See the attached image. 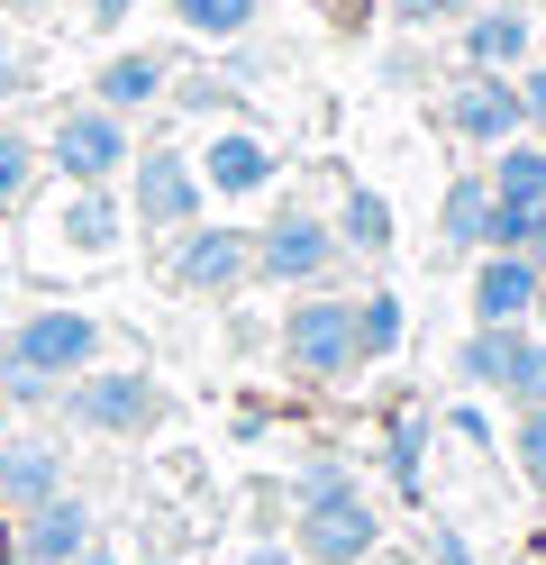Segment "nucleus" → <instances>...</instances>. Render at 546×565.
<instances>
[{"mask_svg":"<svg viewBox=\"0 0 546 565\" xmlns=\"http://www.w3.org/2000/svg\"><path fill=\"white\" fill-rule=\"evenodd\" d=\"M437 119H447L464 147H510V137H528V110H520V83L510 74H464L447 100H437Z\"/></svg>","mask_w":546,"mask_h":565,"instance_id":"10","label":"nucleus"},{"mask_svg":"<svg viewBox=\"0 0 546 565\" xmlns=\"http://www.w3.org/2000/svg\"><path fill=\"white\" fill-rule=\"evenodd\" d=\"M274 347H282V374L291 383H346L355 374V310L328 301V292H301L282 310Z\"/></svg>","mask_w":546,"mask_h":565,"instance_id":"3","label":"nucleus"},{"mask_svg":"<svg viewBox=\"0 0 546 565\" xmlns=\"http://www.w3.org/2000/svg\"><path fill=\"white\" fill-rule=\"evenodd\" d=\"M456 28H464L456 38L464 74H520V64L537 55V19L520 10V0H483V10H464Z\"/></svg>","mask_w":546,"mask_h":565,"instance_id":"11","label":"nucleus"},{"mask_svg":"<svg viewBox=\"0 0 546 565\" xmlns=\"http://www.w3.org/2000/svg\"><path fill=\"white\" fill-rule=\"evenodd\" d=\"M192 173H201V192H218V201H255L274 183V147L255 128H218L210 147L192 156Z\"/></svg>","mask_w":546,"mask_h":565,"instance_id":"12","label":"nucleus"},{"mask_svg":"<svg viewBox=\"0 0 546 565\" xmlns=\"http://www.w3.org/2000/svg\"><path fill=\"white\" fill-rule=\"evenodd\" d=\"M119 228H128V201H119V183H73V201L55 210L64 256H83V265H100L109 246H119Z\"/></svg>","mask_w":546,"mask_h":565,"instance_id":"16","label":"nucleus"},{"mask_svg":"<svg viewBox=\"0 0 546 565\" xmlns=\"http://www.w3.org/2000/svg\"><path fill=\"white\" fill-rule=\"evenodd\" d=\"M528 347H537V329H483L473 320L464 329V347H456V383L464 393H520V365H528Z\"/></svg>","mask_w":546,"mask_h":565,"instance_id":"13","label":"nucleus"},{"mask_svg":"<svg viewBox=\"0 0 546 565\" xmlns=\"http://www.w3.org/2000/svg\"><path fill=\"white\" fill-rule=\"evenodd\" d=\"M464 10H483V0H392L400 28H447V19H464Z\"/></svg>","mask_w":546,"mask_h":565,"instance_id":"27","label":"nucleus"},{"mask_svg":"<svg viewBox=\"0 0 546 565\" xmlns=\"http://www.w3.org/2000/svg\"><path fill=\"white\" fill-rule=\"evenodd\" d=\"M128 10H137V0H83V19H92V28H128Z\"/></svg>","mask_w":546,"mask_h":565,"instance_id":"35","label":"nucleus"},{"mask_svg":"<svg viewBox=\"0 0 546 565\" xmlns=\"http://www.w3.org/2000/svg\"><path fill=\"white\" fill-rule=\"evenodd\" d=\"M246 274H255V237H246V228L192 220V228L164 237V282H173V292H192V301H228Z\"/></svg>","mask_w":546,"mask_h":565,"instance_id":"7","label":"nucleus"},{"mask_svg":"<svg viewBox=\"0 0 546 565\" xmlns=\"http://www.w3.org/2000/svg\"><path fill=\"white\" fill-rule=\"evenodd\" d=\"M0 438H10V393H0Z\"/></svg>","mask_w":546,"mask_h":565,"instance_id":"40","label":"nucleus"},{"mask_svg":"<svg viewBox=\"0 0 546 565\" xmlns=\"http://www.w3.org/2000/svg\"><path fill=\"white\" fill-rule=\"evenodd\" d=\"M328 228H338V256H392V201L374 183H346Z\"/></svg>","mask_w":546,"mask_h":565,"instance_id":"18","label":"nucleus"},{"mask_svg":"<svg viewBox=\"0 0 546 565\" xmlns=\"http://www.w3.org/2000/svg\"><path fill=\"white\" fill-rule=\"evenodd\" d=\"M128 156H137V137H128L119 110H100V100H73V110H55V128H46V164L64 173V183H119Z\"/></svg>","mask_w":546,"mask_h":565,"instance_id":"4","label":"nucleus"},{"mask_svg":"<svg viewBox=\"0 0 546 565\" xmlns=\"http://www.w3.org/2000/svg\"><path fill=\"white\" fill-rule=\"evenodd\" d=\"M55 411L73 429L128 447V438H156L173 419V393H164V374H146V365H83L73 383H55Z\"/></svg>","mask_w":546,"mask_h":565,"instance_id":"2","label":"nucleus"},{"mask_svg":"<svg viewBox=\"0 0 546 565\" xmlns=\"http://www.w3.org/2000/svg\"><path fill=\"white\" fill-rule=\"evenodd\" d=\"M383 466H392V483L410 492V502L428 492V419L419 411H392L383 419Z\"/></svg>","mask_w":546,"mask_h":565,"instance_id":"22","label":"nucleus"},{"mask_svg":"<svg viewBox=\"0 0 546 565\" xmlns=\"http://www.w3.org/2000/svg\"><path fill=\"white\" fill-rule=\"evenodd\" d=\"M73 565H128L119 547H83V556H73Z\"/></svg>","mask_w":546,"mask_h":565,"instance_id":"38","label":"nucleus"},{"mask_svg":"<svg viewBox=\"0 0 546 565\" xmlns=\"http://www.w3.org/2000/svg\"><path fill=\"white\" fill-rule=\"evenodd\" d=\"M492 201H520V210H546V137H510V147H492L483 164Z\"/></svg>","mask_w":546,"mask_h":565,"instance_id":"19","label":"nucleus"},{"mask_svg":"<svg viewBox=\"0 0 546 565\" xmlns=\"http://www.w3.org/2000/svg\"><path fill=\"white\" fill-rule=\"evenodd\" d=\"M36 83V64H28V46H10V38H0V92H28Z\"/></svg>","mask_w":546,"mask_h":565,"instance_id":"30","label":"nucleus"},{"mask_svg":"<svg viewBox=\"0 0 546 565\" xmlns=\"http://www.w3.org/2000/svg\"><path fill=\"white\" fill-rule=\"evenodd\" d=\"M119 183H128V220H137L146 237H173V228H192V220H201V201H210L182 147H137Z\"/></svg>","mask_w":546,"mask_h":565,"instance_id":"5","label":"nucleus"},{"mask_svg":"<svg viewBox=\"0 0 546 565\" xmlns=\"http://www.w3.org/2000/svg\"><path fill=\"white\" fill-rule=\"evenodd\" d=\"M255 10H265V0H173V19L192 28V38H218V46H228V38H246V28H255Z\"/></svg>","mask_w":546,"mask_h":565,"instance_id":"23","label":"nucleus"},{"mask_svg":"<svg viewBox=\"0 0 546 565\" xmlns=\"http://www.w3.org/2000/svg\"><path fill=\"white\" fill-rule=\"evenodd\" d=\"M328 265H338V228L319 220V210L282 201L265 228H255V274L265 282H291V292H310V282H328Z\"/></svg>","mask_w":546,"mask_h":565,"instance_id":"8","label":"nucleus"},{"mask_svg":"<svg viewBox=\"0 0 546 565\" xmlns=\"http://www.w3.org/2000/svg\"><path fill=\"white\" fill-rule=\"evenodd\" d=\"M10 19H55V10H73V0H0Z\"/></svg>","mask_w":546,"mask_h":565,"instance_id":"36","label":"nucleus"},{"mask_svg":"<svg viewBox=\"0 0 546 565\" xmlns=\"http://www.w3.org/2000/svg\"><path fill=\"white\" fill-rule=\"evenodd\" d=\"M483 220H492V183L483 173H456L447 201H437V237L464 246V256H483Z\"/></svg>","mask_w":546,"mask_h":565,"instance_id":"20","label":"nucleus"},{"mask_svg":"<svg viewBox=\"0 0 546 565\" xmlns=\"http://www.w3.org/2000/svg\"><path fill=\"white\" fill-rule=\"evenodd\" d=\"M164 92H173V55H156V46H128V55H109L100 74H92V100H100V110H119V119L156 110Z\"/></svg>","mask_w":546,"mask_h":565,"instance_id":"17","label":"nucleus"},{"mask_svg":"<svg viewBox=\"0 0 546 565\" xmlns=\"http://www.w3.org/2000/svg\"><path fill=\"white\" fill-rule=\"evenodd\" d=\"M428 565H473V547L456 539V529H437V539H428Z\"/></svg>","mask_w":546,"mask_h":565,"instance_id":"34","label":"nucleus"},{"mask_svg":"<svg viewBox=\"0 0 546 565\" xmlns=\"http://www.w3.org/2000/svg\"><path fill=\"white\" fill-rule=\"evenodd\" d=\"M346 483H355V475L338 466V456H310V466L291 475V502H319V492H346Z\"/></svg>","mask_w":546,"mask_h":565,"instance_id":"26","label":"nucleus"},{"mask_svg":"<svg viewBox=\"0 0 546 565\" xmlns=\"http://www.w3.org/2000/svg\"><path fill=\"white\" fill-rule=\"evenodd\" d=\"M0 292H10V265H0Z\"/></svg>","mask_w":546,"mask_h":565,"instance_id":"42","label":"nucleus"},{"mask_svg":"<svg viewBox=\"0 0 546 565\" xmlns=\"http://www.w3.org/2000/svg\"><path fill=\"white\" fill-rule=\"evenodd\" d=\"M10 547L19 565H73L83 547H100V511H92V492H46V502H28L19 529H10Z\"/></svg>","mask_w":546,"mask_h":565,"instance_id":"9","label":"nucleus"},{"mask_svg":"<svg viewBox=\"0 0 546 565\" xmlns=\"http://www.w3.org/2000/svg\"><path fill=\"white\" fill-rule=\"evenodd\" d=\"M346 310H355V365L400 356V338H410V310H400V292H364V301H346Z\"/></svg>","mask_w":546,"mask_h":565,"instance_id":"21","label":"nucleus"},{"mask_svg":"<svg viewBox=\"0 0 546 565\" xmlns=\"http://www.w3.org/2000/svg\"><path fill=\"white\" fill-rule=\"evenodd\" d=\"M173 100H182V110H228V83H210V74H192V83H182Z\"/></svg>","mask_w":546,"mask_h":565,"instance_id":"29","label":"nucleus"},{"mask_svg":"<svg viewBox=\"0 0 546 565\" xmlns=\"http://www.w3.org/2000/svg\"><path fill=\"white\" fill-rule=\"evenodd\" d=\"M137 565H182V556H137Z\"/></svg>","mask_w":546,"mask_h":565,"instance_id":"41","label":"nucleus"},{"mask_svg":"<svg viewBox=\"0 0 546 565\" xmlns=\"http://www.w3.org/2000/svg\"><path fill=\"white\" fill-rule=\"evenodd\" d=\"M510 456H520V475L546 492V402H520V429H510Z\"/></svg>","mask_w":546,"mask_h":565,"instance_id":"25","label":"nucleus"},{"mask_svg":"<svg viewBox=\"0 0 546 565\" xmlns=\"http://www.w3.org/2000/svg\"><path fill=\"white\" fill-rule=\"evenodd\" d=\"M510 83H520V110H528V137H546V55H528V64H520V74H510Z\"/></svg>","mask_w":546,"mask_h":565,"instance_id":"28","label":"nucleus"},{"mask_svg":"<svg viewBox=\"0 0 546 565\" xmlns=\"http://www.w3.org/2000/svg\"><path fill=\"white\" fill-rule=\"evenodd\" d=\"M528 320H537V338H546V282H537V310H528Z\"/></svg>","mask_w":546,"mask_h":565,"instance_id":"39","label":"nucleus"},{"mask_svg":"<svg viewBox=\"0 0 546 565\" xmlns=\"http://www.w3.org/2000/svg\"><path fill=\"white\" fill-rule=\"evenodd\" d=\"M64 483H73V466H64V447L46 429H10V438H0V502H10V511L46 502V492H64Z\"/></svg>","mask_w":546,"mask_h":565,"instance_id":"14","label":"nucleus"},{"mask_svg":"<svg viewBox=\"0 0 546 565\" xmlns=\"http://www.w3.org/2000/svg\"><path fill=\"white\" fill-rule=\"evenodd\" d=\"M447 429H456L464 447H492V419H483V411H447Z\"/></svg>","mask_w":546,"mask_h":565,"instance_id":"33","label":"nucleus"},{"mask_svg":"<svg viewBox=\"0 0 546 565\" xmlns=\"http://www.w3.org/2000/svg\"><path fill=\"white\" fill-rule=\"evenodd\" d=\"M291 547H301V565H374L383 520L346 483V492H319V502H291Z\"/></svg>","mask_w":546,"mask_h":565,"instance_id":"6","label":"nucleus"},{"mask_svg":"<svg viewBox=\"0 0 546 565\" xmlns=\"http://www.w3.org/2000/svg\"><path fill=\"white\" fill-rule=\"evenodd\" d=\"M237 565H301V547H291V539H255Z\"/></svg>","mask_w":546,"mask_h":565,"instance_id":"32","label":"nucleus"},{"mask_svg":"<svg viewBox=\"0 0 546 565\" xmlns=\"http://www.w3.org/2000/svg\"><path fill=\"white\" fill-rule=\"evenodd\" d=\"M537 282L546 274L528 256H473V320H483V329H528Z\"/></svg>","mask_w":546,"mask_h":565,"instance_id":"15","label":"nucleus"},{"mask_svg":"<svg viewBox=\"0 0 546 565\" xmlns=\"http://www.w3.org/2000/svg\"><path fill=\"white\" fill-rule=\"evenodd\" d=\"M28 192H36V137L0 119V210H19Z\"/></svg>","mask_w":546,"mask_h":565,"instance_id":"24","label":"nucleus"},{"mask_svg":"<svg viewBox=\"0 0 546 565\" xmlns=\"http://www.w3.org/2000/svg\"><path fill=\"white\" fill-rule=\"evenodd\" d=\"M83 365H100V320L73 301H46L0 329V393H10V411L55 402V383H73Z\"/></svg>","mask_w":546,"mask_h":565,"instance_id":"1","label":"nucleus"},{"mask_svg":"<svg viewBox=\"0 0 546 565\" xmlns=\"http://www.w3.org/2000/svg\"><path fill=\"white\" fill-rule=\"evenodd\" d=\"M528 265L546 274V210H537V228H528Z\"/></svg>","mask_w":546,"mask_h":565,"instance_id":"37","label":"nucleus"},{"mask_svg":"<svg viewBox=\"0 0 546 565\" xmlns=\"http://www.w3.org/2000/svg\"><path fill=\"white\" fill-rule=\"evenodd\" d=\"M510 402H546V338L528 347V365H520V393H510Z\"/></svg>","mask_w":546,"mask_h":565,"instance_id":"31","label":"nucleus"}]
</instances>
